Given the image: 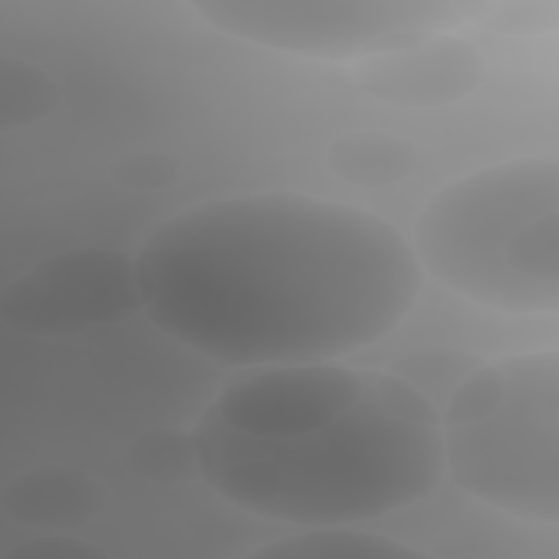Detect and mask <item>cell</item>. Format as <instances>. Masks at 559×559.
Masks as SVG:
<instances>
[{"label": "cell", "instance_id": "6da1fadb", "mask_svg": "<svg viewBox=\"0 0 559 559\" xmlns=\"http://www.w3.org/2000/svg\"><path fill=\"white\" fill-rule=\"evenodd\" d=\"M133 262L146 319L240 369L371 347L408 317L424 277L393 223L293 190L199 201L153 227Z\"/></svg>", "mask_w": 559, "mask_h": 559}, {"label": "cell", "instance_id": "7a4b0ae2", "mask_svg": "<svg viewBox=\"0 0 559 559\" xmlns=\"http://www.w3.org/2000/svg\"><path fill=\"white\" fill-rule=\"evenodd\" d=\"M199 476L227 504L308 526L365 524L428 498L443 467L439 408L413 382L371 371L330 421L249 437L207 417L190 430Z\"/></svg>", "mask_w": 559, "mask_h": 559}, {"label": "cell", "instance_id": "3957f363", "mask_svg": "<svg viewBox=\"0 0 559 559\" xmlns=\"http://www.w3.org/2000/svg\"><path fill=\"white\" fill-rule=\"evenodd\" d=\"M413 251L424 273L487 310L559 308V162L552 153L480 166L419 210Z\"/></svg>", "mask_w": 559, "mask_h": 559}, {"label": "cell", "instance_id": "277c9868", "mask_svg": "<svg viewBox=\"0 0 559 559\" xmlns=\"http://www.w3.org/2000/svg\"><path fill=\"white\" fill-rule=\"evenodd\" d=\"M443 467L515 520L559 522V354H509L465 373L439 411Z\"/></svg>", "mask_w": 559, "mask_h": 559}, {"label": "cell", "instance_id": "5b68a950", "mask_svg": "<svg viewBox=\"0 0 559 559\" xmlns=\"http://www.w3.org/2000/svg\"><path fill=\"white\" fill-rule=\"evenodd\" d=\"M212 28L260 48L310 59H369L448 33L461 17L432 0H197Z\"/></svg>", "mask_w": 559, "mask_h": 559}, {"label": "cell", "instance_id": "8992f818", "mask_svg": "<svg viewBox=\"0 0 559 559\" xmlns=\"http://www.w3.org/2000/svg\"><path fill=\"white\" fill-rule=\"evenodd\" d=\"M140 306L133 258L72 249L39 260L2 288L0 319L28 334H63L127 319Z\"/></svg>", "mask_w": 559, "mask_h": 559}, {"label": "cell", "instance_id": "52a82bcc", "mask_svg": "<svg viewBox=\"0 0 559 559\" xmlns=\"http://www.w3.org/2000/svg\"><path fill=\"white\" fill-rule=\"evenodd\" d=\"M369 376V369H356L341 360L249 369L245 378L225 386L201 415L249 437L297 435L349 408L362 395Z\"/></svg>", "mask_w": 559, "mask_h": 559}, {"label": "cell", "instance_id": "ba28073f", "mask_svg": "<svg viewBox=\"0 0 559 559\" xmlns=\"http://www.w3.org/2000/svg\"><path fill=\"white\" fill-rule=\"evenodd\" d=\"M483 76L480 55L448 33L362 59L358 83L380 100L428 107L459 100Z\"/></svg>", "mask_w": 559, "mask_h": 559}, {"label": "cell", "instance_id": "9c48e42d", "mask_svg": "<svg viewBox=\"0 0 559 559\" xmlns=\"http://www.w3.org/2000/svg\"><path fill=\"white\" fill-rule=\"evenodd\" d=\"M100 507L96 485L76 469L37 467L15 476L2 491L4 513L22 526L61 533L81 526Z\"/></svg>", "mask_w": 559, "mask_h": 559}, {"label": "cell", "instance_id": "30bf717a", "mask_svg": "<svg viewBox=\"0 0 559 559\" xmlns=\"http://www.w3.org/2000/svg\"><path fill=\"white\" fill-rule=\"evenodd\" d=\"M421 555L419 548L365 531L360 524L299 528L251 552L262 559H404Z\"/></svg>", "mask_w": 559, "mask_h": 559}, {"label": "cell", "instance_id": "8fae6325", "mask_svg": "<svg viewBox=\"0 0 559 559\" xmlns=\"http://www.w3.org/2000/svg\"><path fill=\"white\" fill-rule=\"evenodd\" d=\"M338 177L356 183H389L413 166V151L386 133H356L336 142L330 153Z\"/></svg>", "mask_w": 559, "mask_h": 559}, {"label": "cell", "instance_id": "7c38bea8", "mask_svg": "<svg viewBox=\"0 0 559 559\" xmlns=\"http://www.w3.org/2000/svg\"><path fill=\"white\" fill-rule=\"evenodd\" d=\"M52 100L48 79L24 61H2L0 120L2 129L37 120Z\"/></svg>", "mask_w": 559, "mask_h": 559}, {"label": "cell", "instance_id": "4fadbf2b", "mask_svg": "<svg viewBox=\"0 0 559 559\" xmlns=\"http://www.w3.org/2000/svg\"><path fill=\"white\" fill-rule=\"evenodd\" d=\"M131 459L135 461L138 474L153 480H181L190 472L199 474L190 432L159 430L144 435L131 450Z\"/></svg>", "mask_w": 559, "mask_h": 559}, {"label": "cell", "instance_id": "5bb4252c", "mask_svg": "<svg viewBox=\"0 0 559 559\" xmlns=\"http://www.w3.org/2000/svg\"><path fill=\"white\" fill-rule=\"evenodd\" d=\"M105 550L63 533H39L4 552V559H94Z\"/></svg>", "mask_w": 559, "mask_h": 559}]
</instances>
